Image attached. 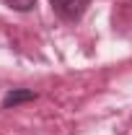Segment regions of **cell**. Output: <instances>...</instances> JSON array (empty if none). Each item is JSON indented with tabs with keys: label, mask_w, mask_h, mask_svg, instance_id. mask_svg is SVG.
Masks as SVG:
<instances>
[{
	"label": "cell",
	"mask_w": 132,
	"mask_h": 135,
	"mask_svg": "<svg viewBox=\"0 0 132 135\" xmlns=\"http://www.w3.org/2000/svg\"><path fill=\"white\" fill-rule=\"evenodd\" d=\"M8 8H13L18 13H26V11H31L34 5H36V0H3Z\"/></svg>",
	"instance_id": "3"
},
{
	"label": "cell",
	"mask_w": 132,
	"mask_h": 135,
	"mask_svg": "<svg viewBox=\"0 0 132 135\" xmlns=\"http://www.w3.org/2000/svg\"><path fill=\"white\" fill-rule=\"evenodd\" d=\"M49 5L62 21H80L91 0H49Z\"/></svg>",
	"instance_id": "1"
},
{
	"label": "cell",
	"mask_w": 132,
	"mask_h": 135,
	"mask_svg": "<svg viewBox=\"0 0 132 135\" xmlns=\"http://www.w3.org/2000/svg\"><path fill=\"white\" fill-rule=\"evenodd\" d=\"M34 99H36V94L29 91V88H13V91H8V94H5L3 107H5V109H11V107H18V104H23V101H34Z\"/></svg>",
	"instance_id": "2"
}]
</instances>
